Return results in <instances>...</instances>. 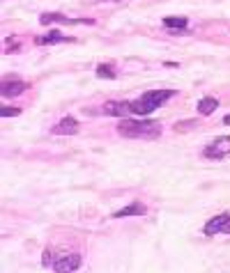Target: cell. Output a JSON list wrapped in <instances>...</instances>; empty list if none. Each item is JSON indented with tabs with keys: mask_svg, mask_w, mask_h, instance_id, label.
I'll return each instance as SVG.
<instances>
[{
	"mask_svg": "<svg viewBox=\"0 0 230 273\" xmlns=\"http://www.w3.org/2000/svg\"><path fill=\"white\" fill-rule=\"evenodd\" d=\"M117 133L122 138H143L152 140L161 136V122L152 120H122L117 124Z\"/></svg>",
	"mask_w": 230,
	"mask_h": 273,
	"instance_id": "6da1fadb",
	"label": "cell"
},
{
	"mask_svg": "<svg viewBox=\"0 0 230 273\" xmlns=\"http://www.w3.org/2000/svg\"><path fill=\"white\" fill-rule=\"evenodd\" d=\"M207 236H214V234H230V213H219L214 218H209L205 223V230H203Z\"/></svg>",
	"mask_w": 230,
	"mask_h": 273,
	"instance_id": "7a4b0ae2",
	"label": "cell"
},
{
	"mask_svg": "<svg viewBox=\"0 0 230 273\" xmlns=\"http://www.w3.org/2000/svg\"><path fill=\"white\" fill-rule=\"evenodd\" d=\"M207 159H221L226 154H230V136H221L216 138L214 143H209L205 147V152H203Z\"/></svg>",
	"mask_w": 230,
	"mask_h": 273,
	"instance_id": "3957f363",
	"label": "cell"
},
{
	"mask_svg": "<svg viewBox=\"0 0 230 273\" xmlns=\"http://www.w3.org/2000/svg\"><path fill=\"white\" fill-rule=\"evenodd\" d=\"M53 269L55 271H76V269H81V255H65V257H60L58 262H53Z\"/></svg>",
	"mask_w": 230,
	"mask_h": 273,
	"instance_id": "277c9868",
	"label": "cell"
},
{
	"mask_svg": "<svg viewBox=\"0 0 230 273\" xmlns=\"http://www.w3.org/2000/svg\"><path fill=\"white\" fill-rule=\"evenodd\" d=\"M78 131V122L74 120V117H62L58 124L53 126V133H58V136H74Z\"/></svg>",
	"mask_w": 230,
	"mask_h": 273,
	"instance_id": "5b68a950",
	"label": "cell"
},
{
	"mask_svg": "<svg viewBox=\"0 0 230 273\" xmlns=\"http://www.w3.org/2000/svg\"><path fill=\"white\" fill-rule=\"evenodd\" d=\"M170 97H175V90H152V92H145V94H143V99L150 101V104L157 108H159L161 104H166Z\"/></svg>",
	"mask_w": 230,
	"mask_h": 273,
	"instance_id": "8992f818",
	"label": "cell"
},
{
	"mask_svg": "<svg viewBox=\"0 0 230 273\" xmlns=\"http://www.w3.org/2000/svg\"><path fill=\"white\" fill-rule=\"evenodd\" d=\"M25 90H28V83H23V81H5L0 85L2 97H16V94H23Z\"/></svg>",
	"mask_w": 230,
	"mask_h": 273,
	"instance_id": "52a82bcc",
	"label": "cell"
},
{
	"mask_svg": "<svg viewBox=\"0 0 230 273\" xmlns=\"http://www.w3.org/2000/svg\"><path fill=\"white\" fill-rule=\"evenodd\" d=\"M129 110L134 115H140V117H145V115L154 113L157 110V106H152L150 101H145V99L140 97V99H134V101H129Z\"/></svg>",
	"mask_w": 230,
	"mask_h": 273,
	"instance_id": "ba28073f",
	"label": "cell"
},
{
	"mask_svg": "<svg viewBox=\"0 0 230 273\" xmlns=\"http://www.w3.org/2000/svg\"><path fill=\"white\" fill-rule=\"evenodd\" d=\"M101 110H104L106 115H113V117H124L127 113H131V110H129V101H108Z\"/></svg>",
	"mask_w": 230,
	"mask_h": 273,
	"instance_id": "9c48e42d",
	"label": "cell"
},
{
	"mask_svg": "<svg viewBox=\"0 0 230 273\" xmlns=\"http://www.w3.org/2000/svg\"><path fill=\"white\" fill-rule=\"evenodd\" d=\"M147 209L143 202H131L129 207H124V209H120V211L113 213V218H124V216H145Z\"/></svg>",
	"mask_w": 230,
	"mask_h": 273,
	"instance_id": "30bf717a",
	"label": "cell"
},
{
	"mask_svg": "<svg viewBox=\"0 0 230 273\" xmlns=\"http://www.w3.org/2000/svg\"><path fill=\"white\" fill-rule=\"evenodd\" d=\"M219 108V101H216L214 97H203L198 101V113L200 115H212Z\"/></svg>",
	"mask_w": 230,
	"mask_h": 273,
	"instance_id": "8fae6325",
	"label": "cell"
},
{
	"mask_svg": "<svg viewBox=\"0 0 230 273\" xmlns=\"http://www.w3.org/2000/svg\"><path fill=\"white\" fill-rule=\"evenodd\" d=\"M58 42H67V37H62V32H58V30H51L48 35H42V37L35 39V44H37V46L58 44Z\"/></svg>",
	"mask_w": 230,
	"mask_h": 273,
	"instance_id": "7c38bea8",
	"label": "cell"
},
{
	"mask_svg": "<svg viewBox=\"0 0 230 273\" xmlns=\"http://www.w3.org/2000/svg\"><path fill=\"white\" fill-rule=\"evenodd\" d=\"M186 19H184V16H166V19H163V25H166V28H186Z\"/></svg>",
	"mask_w": 230,
	"mask_h": 273,
	"instance_id": "4fadbf2b",
	"label": "cell"
},
{
	"mask_svg": "<svg viewBox=\"0 0 230 273\" xmlns=\"http://www.w3.org/2000/svg\"><path fill=\"white\" fill-rule=\"evenodd\" d=\"M97 76L99 78H115V71L111 64H99V67H97Z\"/></svg>",
	"mask_w": 230,
	"mask_h": 273,
	"instance_id": "5bb4252c",
	"label": "cell"
},
{
	"mask_svg": "<svg viewBox=\"0 0 230 273\" xmlns=\"http://www.w3.org/2000/svg\"><path fill=\"white\" fill-rule=\"evenodd\" d=\"M0 115H2V117H16V115H21V108H14V106H2Z\"/></svg>",
	"mask_w": 230,
	"mask_h": 273,
	"instance_id": "9a60e30c",
	"label": "cell"
},
{
	"mask_svg": "<svg viewBox=\"0 0 230 273\" xmlns=\"http://www.w3.org/2000/svg\"><path fill=\"white\" fill-rule=\"evenodd\" d=\"M189 126H196V120H186V122H177L175 131H189Z\"/></svg>",
	"mask_w": 230,
	"mask_h": 273,
	"instance_id": "2e32d148",
	"label": "cell"
},
{
	"mask_svg": "<svg viewBox=\"0 0 230 273\" xmlns=\"http://www.w3.org/2000/svg\"><path fill=\"white\" fill-rule=\"evenodd\" d=\"M51 264H53V257H51V252L46 251L44 252V266H51Z\"/></svg>",
	"mask_w": 230,
	"mask_h": 273,
	"instance_id": "e0dca14e",
	"label": "cell"
},
{
	"mask_svg": "<svg viewBox=\"0 0 230 273\" xmlns=\"http://www.w3.org/2000/svg\"><path fill=\"white\" fill-rule=\"evenodd\" d=\"M223 122H226V124H230V115H226V117H223Z\"/></svg>",
	"mask_w": 230,
	"mask_h": 273,
	"instance_id": "ac0fdd59",
	"label": "cell"
},
{
	"mask_svg": "<svg viewBox=\"0 0 230 273\" xmlns=\"http://www.w3.org/2000/svg\"><path fill=\"white\" fill-rule=\"evenodd\" d=\"M99 2H106V0H99ZM111 2H117V0H111Z\"/></svg>",
	"mask_w": 230,
	"mask_h": 273,
	"instance_id": "d6986e66",
	"label": "cell"
}]
</instances>
